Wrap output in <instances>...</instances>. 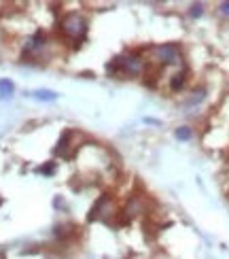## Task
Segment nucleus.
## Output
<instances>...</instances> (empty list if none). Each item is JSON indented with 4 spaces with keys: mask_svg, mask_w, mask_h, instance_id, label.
I'll list each match as a JSON object with an SVG mask.
<instances>
[{
    "mask_svg": "<svg viewBox=\"0 0 229 259\" xmlns=\"http://www.w3.org/2000/svg\"><path fill=\"white\" fill-rule=\"evenodd\" d=\"M145 70V60L138 56V53H123V56H117L113 62L106 64V72L111 77H138Z\"/></svg>",
    "mask_w": 229,
    "mask_h": 259,
    "instance_id": "f257e3e1",
    "label": "nucleus"
},
{
    "mask_svg": "<svg viewBox=\"0 0 229 259\" xmlns=\"http://www.w3.org/2000/svg\"><path fill=\"white\" fill-rule=\"evenodd\" d=\"M60 30L64 36L72 40H81L87 32V19L81 13H76V11H70V13H66L60 19Z\"/></svg>",
    "mask_w": 229,
    "mask_h": 259,
    "instance_id": "f03ea898",
    "label": "nucleus"
},
{
    "mask_svg": "<svg viewBox=\"0 0 229 259\" xmlns=\"http://www.w3.org/2000/svg\"><path fill=\"white\" fill-rule=\"evenodd\" d=\"M153 56L157 58L159 64H178L182 58V51L176 42H166V45L153 47Z\"/></svg>",
    "mask_w": 229,
    "mask_h": 259,
    "instance_id": "7ed1b4c3",
    "label": "nucleus"
},
{
    "mask_svg": "<svg viewBox=\"0 0 229 259\" xmlns=\"http://www.w3.org/2000/svg\"><path fill=\"white\" fill-rule=\"evenodd\" d=\"M111 214H115V206H113V200L111 196H102L100 200H98L94 204V208H91V214H89V221H104L108 223V217Z\"/></svg>",
    "mask_w": 229,
    "mask_h": 259,
    "instance_id": "20e7f679",
    "label": "nucleus"
},
{
    "mask_svg": "<svg viewBox=\"0 0 229 259\" xmlns=\"http://www.w3.org/2000/svg\"><path fill=\"white\" fill-rule=\"evenodd\" d=\"M70 136H72L70 130H68V132H64V134H62L60 143H58V147H56V155H60V157H64V159H70V157L74 155L76 145H70Z\"/></svg>",
    "mask_w": 229,
    "mask_h": 259,
    "instance_id": "39448f33",
    "label": "nucleus"
},
{
    "mask_svg": "<svg viewBox=\"0 0 229 259\" xmlns=\"http://www.w3.org/2000/svg\"><path fill=\"white\" fill-rule=\"evenodd\" d=\"M45 42H47V36L42 34V32H36L34 36H30V38H28V42H26V51H30V53L40 51L42 47H45Z\"/></svg>",
    "mask_w": 229,
    "mask_h": 259,
    "instance_id": "423d86ee",
    "label": "nucleus"
},
{
    "mask_svg": "<svg viewBox=\"0 0 229 259\" xmlns=\"http://www.w3.org/2000/svg\"><path fill=\"white\" fill-rule=\"evenodd\" d=\"M185 83H187V70H180L170 79V90L172 92H180L185 88Z\"/></svg>",
    "mask_w": 229,
    "mask_h": 259,
    "instance_id": "0eeeda50",
    "label": "nucleus"
},
{
    "mask_svg": "<svg viewBox=\"0 0 229 259\" xmlns=\"http://www.w3.org/2000/svg\"><path fill=\"white\" fill-rule=\"evenodd\" d=\"M13 92H15L13 81H9V79H0V98L7 100V98H11V96H13Z\"/></svg>",
    "mask_w": 229,
    "mask_h": 259,
    "instance_id": "6e6552de",
    "label": "nucleus"
},
{
    "mask_svg": "<svg viewBox=\"0 0 229 259\" xmlns=\"http://www.w3.org/2000/svg\"><path fill=\"white\" fill-rule=\"evenodd\" d=\"M32 98L42 100V102H51V100L58 98V94L51 92V90H36V92H32Z\"/></svg>",
    "mask_w": 229,
    "mask_h": 259,
    "instance_id": "1a4fd4ad",
    "label": "nucleus"
},
{
    "mask_svg": "<svg viewBox=\"0 0 229 259\" xmlns=\"http://www.w3.org/2000/svg\"><path fill=\"white\" fill-rule=\"evenodd\" d=\"M174 136H176L178 140H191V138H193V130H191L189 125H180V127H176Z\"/></svg>",
    "mask_w": 229,
    "mask_h": 259,
    "instance_id": "9d476101",
    "label": "nucleus"
},
{
    "mask_svg": "<svg viewBox=\"0 0 229 259\" xmlns=\"http://www.w3.org/2000/svg\"><path fill=\"white\" fill-rule=\"evenodd\" d=\"M204 98H206V90H204V88L195 90V92H193V96H191V98L187 100V106H195V104H200Z\"/></svg>",
    "mask_w": 229,
    "mask_h": 259,
    "instance_id": "9b49d317",
    "label": "nucleus"
},
{
    "mask_svg": "<svg viewBox=\"0 0 229 259\" xmlns=\"http://www.w3.org/2000/svg\"><path fill=\"white\" fill-rule=\"evenodd\" d=\"M202 15H204V5H200V3L191 5V9H189V17L198 19V17H202Z\"/></svg>",
    "mask_w": 229,
    "mask_h": 259,
    "instance_id": "f8f14e48",
    "label": "nucleus"
},
{
    "mask_svg": "<svg viewBox=\"0 0 229 259\" xmlns=\"http://www.w3.org/2000/svg\"><path fill=\"white\" fill-rule=\"evenodd\" d=\"M38 172H40V175H45V177H53V175H56V164H53V161H49V164L40 166Z\"/></svg>",
    "mask_w": 229,
    "mask_h": 259,
    "instance_id": "ddd939ff",
    "label": "nucleus"
},
{
    "mask_svg": "<svg viewBox=\"0 0 229 259\" xmlns=\"http://www.w3.org/2000/svg\"><path fill=\"white\" fill-rule=\"evenodd\" d=\"M219 13L225 15V17H229V3H221L219 5Z\"/></svg>",
    "mask_w": 229,
    "mask_h": 259,
    "instance_id": "4468645a",
    "label": "nucleus"
}]
</instances>
